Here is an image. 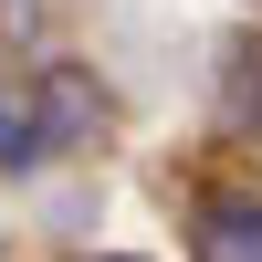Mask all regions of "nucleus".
I'll return each mask as SVG.
<instances>
[{
	"label": "nucleus",
	"instance_id": "f257e3e1",
	"mask_svg": "<svg viewBox=\"0 0 262 262\" xmlns=\"http://www.w3.org/2000/svg\"><path fill=\"white\" fill-rule=\"evenodd\" d=\"M179 242H189V262H262V179L200 168L179 189Z\"/></svg>",
	"mask_w": 262,
	"mask_h": 262
},
{
	"label": "nucleus",
	"instance_id": "f03ea898",
	"mask_svg": "<svg viewBox=\"0 0 262 262\" xmlns=\"http://www.w3.org/2000/svg\"><path fill=\"white\" fill-rule=\"evenodd\" d=\"M32 105H42V137H53V158H95L105 126H116V95H105L84 63H32Z\"/></svg>",
	"mask_w": 262,
	"mask_h": 262
},
{
	"label": "nucleus",
	"instance_id": "7ed1b4c3",
	"mask_svg": "<svg viewBox=\"0 0 262 262\" xmlns=\"http://www.w3.org/2000/svg\"><path fill=\"white\" fill-rule=\"evenodd\" d=\"M210 137H221V147H262V32L221 42V74H210Z\"/></svg>",
	"mask_w": 262,
	"mask_h": 262
},
{
	"label": "nucleus",
	"instance_id": "20e7f679",
	"mask_svg": "<svg viewBox=\"0 0 262 262\" xmlns=\"http://www.w3.org/2000/svg\"><path fill=\"white\" fill-rule=\"evenodd\" d=\"M53 168V137H42V105H32V74L0 84V179H42Z\"/></svg>",
	"mask_w": 262,
	"mask_h": 262
},
{
	"label": "nucleus",
	"instance_id": "39448f33",
	"mask_svg": "<svg viewBox=\"0 0 262 262\" xmlns=\"http://www.w3.org/2000/svg\"><path fill=\"white\" fill-rule=\"evenodd\" d=\"M63 262H137V252H63Z\"/></svg>",
	"mask_w": 262,
	"mask_h": 262
}]
</instances>
